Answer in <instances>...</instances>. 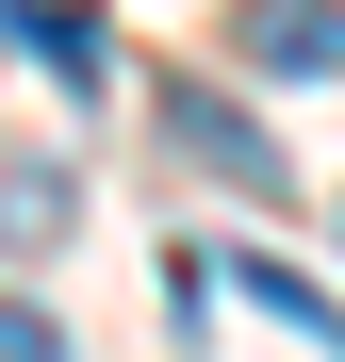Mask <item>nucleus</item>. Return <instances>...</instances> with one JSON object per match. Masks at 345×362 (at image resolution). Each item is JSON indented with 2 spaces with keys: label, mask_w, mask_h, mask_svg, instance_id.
Segmentation results:
<instances>
[{
  "label": "nucleus",
  "mask_w": 345,
  "mask_h": 362,
  "mask_svg": "<svg viewBox=\"0 0 345 362\" xmlns=\"http://www.w3.org/2000/svg\"><path fill=\"white\" fill-rule=\"evenodd\" d=\"M0 362H66V329H49L33 296H0Z\"/></svg>",
  "instance_id": "nucleus-6"
},
{
  "label": "nucleus",
  "mask_w": 345,
  "mask_h": 362,
  "mask_svg": "<svg viewBox=\"0 0 345 362\" xmlns=\"http://www.w3.org/2000/svg\"><path fill=\"white\" fill-rule=\"evenodd\" d=\"M230 49H247V83H329L345 66V0H247Z\"/></svg>",
  "instance_id": "nucleus-2"
},
{
  "label": "nucleus",
  "mask_w": 345,
  "mask_h": 362,
  "mask_svg": "<svg viewBox=\"0 0 345 362\" xmlns=\"http://www.w3.org/2000/svg\"><path fill=\"white\" fill-rule=\"evenodd\" d=\"M230 296H263V313H279V329H313V346L345 362V296H313L296 264H263V247H247V264H230Z\"/></svg>",
  "instance_id": "nucleus-4"
},
{
  "label": "nucleus",
  "mask_w": 345,
  "mask_h": 362,
  "mask_svg": "<svg viewBox=\"0 0 345 362\" xmlns=\"http://www.w3.org/2000/svg\"><path fill=\"white\" fill-rule=\"evenodd\" d=\"M164 148H198L230 198H279V148H263V115L230 99V83H164Z\"/></svg>",
  "instance_id": "nucleus-1"
},
{
  "label": "nucleus",
  "mask_w": 345,
  "mask_h": 362,
  "mask_svg": "<svg viewBox=\"0 0 345 362\" xmlns=\"http://www.w3.org/2000/svg\"><path fill=\"white\" fill-rule=\"evenodd\" d=\"M66 214H83V198H66V165H17V181H0V230H17V247H49Z\"/></svg>",
  "instance_id": "nucleus-5"
},
{
  "label": "nucleus",
  "mask_w": 345,
  "mask_h": 362,
  "mask_svg": "<svg viewBox=\"0 0 345 362\" xmlns=\"http://www.w3.org/2000/svg\"><path fill=\"white\" fill-rule=\"evenodd\" d=\"M17 49H33V66H49V83H83V99H99V66H115V49H99V17H83V0H17Z\"/></svg>",
  "instance_id": "nucleus-3"
}]
</instances>
